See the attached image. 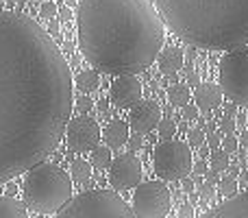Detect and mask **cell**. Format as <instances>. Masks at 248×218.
<instances>
[{"label": "cell", "mask_w": 248, "mask_h": 218, "mask_svg": "<svg viewBox=\"0 0 248 218\" xmlns=\"http://www.w3.org/2000/svg\"><path fill=\"white\" fill-rule=\"evenodd\" d=\"M72 87L50 35L33 17L0 11V184L59 146L72 118Z\"/></svg>", "instance_id": "1"}, {"label": "cell", "mask_w": 248, "mask_h": 218, "mask_svg": "<svg viewBox=\"0 0 248 218\" xmlns=\"http://www.w3.org/2000/svg\"><path fill=\"white\" fill-rule=\"evenodd\" d=\"M166 22L153 0H81L78 46L105 74H140L157 61Z\"/></svg>", "instance_id": "2"}, {"label": "cell", "mask_w": 248, "mask_h": 218, "mask_svg": "<svg viewBox=\"0 0 248 218\" xmlns=\"http://www.w3.org/2000/svg\"><path fill=\"white\" fill-rule=\"evenodd\" d=\"M163 22L194 48L231 50L248 44V0H153Z\"/></svg>", "instance_id": "3"}, {"label": "cell", "mask_w": 248, "mask_h": 218, "mask_svg": "<svg viewBox=\"0 0 248 218\" xmlns=\"http://www.w3.org/2000/svg\"><path fill=\"white\" fill-rule=\"evenodd\" d=\"M72 177L55 164H37L26 170L24 203L39 214H57L72 199Z\"/></svg>", "instance_id": "4"}, {"label": "cell", "mask_w": 248, "mask_h": 218, "mask_svg": "<svg viewBox=\"0 0 248 218\" xmlns=\"http://www.w3.org/2000/svg\"><path fill=\"white\" fill-rule=\"evenodd\" d=\"M55 218H137L118 190H90L70 199Z\"/></svg>", "instance_id": "5"}, {"label": "cell", "mask_w": 248, "mask_h": 218, "mask_svg": "<svg viewBox=\"0 0 248 218\" xmlns=\"http://www.w3.org/2000/svg\"><path fill=\"white\" fill-rule=\"evenodd\" d=\"M220 90L231 103L248 107V44L235 46L220 59Z\"/></svg>", "instance_id": "6"}, {"label": "cell", "mask_w": 248, "mask_h": 218, "mask_svg": "<svg viewBox=\"0 0 248 218\" xmlns=\"http://www.w3.org/2000/svg\"><path fill=\"white\" fill-rule=\"evenodd\" d=\"M155 172L161 181H179L192 172V151L181 140H161L153 153Z\"/></svg>", "instance_id": "7"}, {"label": "cell", "mask_w": 248, "mask_h": 218, "mask_svg": "<svg viewBox=\"0 0 248 218\" xmlns=\"http://www.w3.org/2000/svg\"><path fill=\"white\" fill-rule=\"evenodd\" d=\"M172 205V194L166 181H144L133 192V214L137 218H166Z\"/></svg>", "instance_id": "8"}, {"label": "cell", "mask_w": 248, "mask_h": 218, "mask_svg": "<svg viewBox=\"0 0 248 218\" xmlns=\"http://www.w3.org/2000/svg\"><path fill=\"white\" fill-rule=\"evenodd\" d=\"M103 131H100L96 118L92 116H77V118H70L68 127H65V142L72 151L77 153H87V151H94L98 146Z\"/></svg>", "instance_id": "9"}, {"label": "cell", "mask_w": 248, "mask_h": 218, "mask_svg": "<svg viewBox=\"0 0 248 218\" xmlns=\"http://www.w3.org/2000/svg\"><path fill=\"white\" fill-rule=\"evenodd\" d=\"M109 184L118 192L137 188L141 184V162L135 157V153L128 151V153H122L111 159V164H109Z\"/></svg>", "instance_id": "10"}, {"label": "cell", "mask_w": 248, "mask_h": 218, "mask_svg": "<svg viewBox=\"0 0 248 218\" xmlns=\"http://www.w3.org/2000/svg\"><path fill=\"white\" fill-rule=\"evenodd\" d=\"M163 118L161 105L157 101H140L135 107H131V114H128V127L133 129V133H150L157 129L159 120Z\"/></svg>", "instance_id": "11"}, {"label": "cell", "mask_w": 248, "mask_h": 218, "mask_svg": "<svg viewBox=\"0 0 248 218\" xmlns=\"http://www.w3.org/2000/svg\"><path fill=\"white\" fill-rule=\"evenodd\" d=\"M111 103L120 109H131L144 96V87L135 79V74H124V77L116 79L111 85Z\"/></svg>", "instance_id": "12"}, {"label": "cell", "mask_w": 248, "mask_h": 218, "mask_svg": "<svg viewBox=\"0 0 248 218\" xmlns=\"http://www.w3.org/2000/svg\"><path fill=\"white\" fill-rule=\"evenodd\" d=\"M201 218H248V190L229 197L224 203H220L211 212H205Z\"/></svg>", "instance_id": "13"}, {"label": "cell", "mask_w": 248, "mask_h": 218, "mask_svg": "<svg viewBox=\"0 0 248 218\" xmlns=\"http://www.w3.org/2000/svg\"><path fill=\"white\" fill-rule=\"evenodd\" d=\"M194 105L198 107V111H214L222 105V90L216 83H202L194 90Z\"/></svg>", "instance_id": "14"}, {"label": "cell", "mask_w": 248, "mask_h": 218, "mask_svg": "<svg viewBox=\"0 0 248 218\" xmlns=\"http://www.w3.org/2000/svg\"><path fill=\"white\" fill-rule=\"evenodd\" d=\"M103 140H105V146H109V149H122L128 142V122L111 120L103 129Z\"/></svg>", "instance_id": "15"}, {"label": "cell", "mask_w": 248, "mask_h": 218, "mask_svg": "<svg viewBox=\"0 0 248 218\" xmlns=\"http://www.w3.org/2000/svg\"><path fill=\"white\" fill-rule=\"evenodd\" d=\"M157 64H159V70H161L166 77L176 74L181 68H183V50H181V48H174V46L166 48V50L159 52Z\"/></svg>", "instance_id": "16"}, {"label": "cell", "mask_w": 248, "mask_h": 218, "mask_svg": "<svg viewBox=\"0 0 248 218\" xmlns=\"http://www.w3.org/2000/svg\"><path fill=\"white\" fill-rule=\"evenodd\" d=\"M0 218H29L26 203L13 197H0Z\"/></svg>", "instance_id": "17"}, {"label": "cell", "mask_w": 248, "mask_h": 218, "mask_svg": "<svg viewBox=\"0 0 248 218\" xmlns=\"http://www.w3.org/2000/svg\"><path fill=\"white\" fill-rule=\"evenodd\" d=\"M168 101H170L172 107H183L192 101V90L185 83H172L168 87Z\"/></svg>", "instance_id": "18"}, {"label": "cell", "mask_w": 248, "mask_h": 218, "mask_svg": "<svg viewBox=\"0 0 248 218\" xmlns=\"http://www.w3.org/2000/svg\"><path fill=\"white\" fill-rule=\"evenodd\" d=\"M70 175H72L74 184H85L92 179V164L85 159H74L70 166Z\"/></svg>", "instance_id": "19"}, {"label": "cell", "mask_w": 248, "mask_h": 218, "mask_svg": "<svg viewBox=\"0 0 248 218\" xmlns=\"http://www.w3.org/2000/svg\"><path fill=\"white\" fill-rule=\"evenodd\" d=\"M77 85L81 92H94L98 90L100 85V77H98V70H83L77 79Z\"/></svg>", "instance_id": "20"}, {"label": "cell", "mask_w": 248, "mask_h": 218, "mask_svg": "<svg viewBox=\"0 0 248 218\" xmlns=\"http://www.w3.org/2000/svg\"><path fill=\"white\" fill-rule=\"evenodd\" d=\"M92 153V168H109V164H111V149L109 146H96L94 151H90Z\"/></svg>", "instance_id": "21"}, {"label": "cell", "mask_w": 248, "mask_h": 218, "mask_svg": "<svg viewBox=\"0 0 248 218\" xmlns=\"http://www.w3.org/2000/svg\"><path fill=\"white\" fill-rule=\"evenodd\" d=\"M229 166H231V159H229L227 151L216 149L209 153V168H214V170H218V172H224V170H229Z\"/></svg>", "instance_id": "22"}, {"label": "cell", "mask_w": 248, "mask_h": 218, "mask_svg": "<svg viewBox=\"0 0 248 218\" xmlns=\"http://www.w3.org/2000/svg\"><path fill=\"white\" fill-rule=\"evenodd\" d=\"M157 131H159V140H172L176 133V122L172 118H166V116H163L157 124Z\"/></svg>", "instance_id": "23"}, {"label": "cell", "mask_w": 248, "mask_h": 218, "mask_svg": "<svg viewBox=\"0 0 248 218\" xmlns=\"http://www.w3.org/2000/svg\"><path fill=\"white\" fill-rule=\"evenodd\" d=\"M218 185H220V194L222 197H233V194H237V177H231V175H227V177H222V179L218 181Z\"/></svg>", "instance_id": "24"}, {"label": "cell", "mask_w": 248, "mask_h": 218, "mask_svg": "<svg viewBox=\"0 0 248 218\" xmlns=\"http://www.w3.org/2000/svg\"><path fill=\"white\" fill-rule=\"evenodd\" d=\"M205 129L202 127H194V129H189L187 131V146L189 149H198V146H202L205 144Z\"/></svg>", "instance_id": "25"}, {"label": "cell", "mask_w": 248, "mask_h": 218, "mask_svg": "<svg viewBox=\"0 0 248 218\" xmlns=\"http://www.w3.org/2000/svg\"><path fill=\"white\" fill-rule=\"evenodd\" d=\"M220 149L227 151L229 155L235 153V151L240 149V140L235 137V133H227V135H222V142H220Z\"/></svg>", "instance_id": "26"}, {"label": "cell", "mask_w": 248, "mask_h": 218, "mask_svg": "<svg viewBox=\"0 0 248 218\" xmlns=\"http://www.w3.org/2000/svg\"><path fill=\"white\" fill-rule=\"evenodd\" d=\"M207 170H209V162H207V159H201V157H198L196 162L192 164V172H189V175H192V179L201 181L202 177H205Z\"/></svg>", "instance_id": "27"}, {"label": "cell", "mask_w": 248, "mask_h": 218, "mask_svg": "<svg viewBox=\"0 0 248 218\" xmlns=\"http://www.w3.org/2000/svg\"><path fill=\"white\" fill-rule=\"evenodd\" d=\"M57 13H59V9H57V4L52 2V0L44 2V4H42V9H39V16H42L44 20H55Z\"/></svg>", "instance_id": "28"}, {"label": "cell", "mask_w": 248, "mask_h": 218, "mask_svg": "<svg viewBox=\"0 0 248 218\" xmlns=\"http://www.w3.org/2000/svg\"><path fill=\"white\" fill-rule=\"evenodd\" d=\"M220 142H222V131H209L205 135V144L209 146L211 151L220 149Z\"/></svg>", "instance_id": "29"}, {"label": "cell", "mask_w": 248, "mask_h": 218, "mask_svg": "<svg viewBox=\"0 0 248 218\" xmlns=\"http://www.w3.org/2000/svg\"><path fill=\"white\" fill-rule=\"evenodd\" d=\"M218 127H220V131L227 135V133H235L237 122H235V118H231V116H224V118L218 122Z\"/></svg>", "instance_id": "30"}, {"label": "cell", "mask_w": 248, "mask_h": 218, "mask_svg": "<svg viewBox=\"0 0 248 218\" xmlns=\"http://www.w3.org/2000/svg\"><path fill=\"white\" fill-rule=\"evenodd\" d=\"M198 197H201V201H211V199L216 197V188L209 184H202L201 188H198Z\"/></svg>", "instance_id": "31"}, {"label": "cell", "mask_w": 248, "mask_h": 218, "mask_svg": "<svg viewBox=\"0 0 248 218\" xmlns=\"http://www.w3.org/2000/svg\"><path fill=\"white\" fill-rule=\"evenodd\" d=\"M185 77H187V83H185V85H187L189 90H192V87H194V90H196V87L201 85V77H198V72H196V70L187 68V70H185Z\"/></svg>", "instance_id": "32"}, {"label": "cell", "mask_w": 248, "mask_h": 218, "mask_svg": "<svg viewBox=\"0 0 248 218\" xmlns=\"http://www.w3.org/2000/svg\"><path fill=\"white\" fill-rule=\"evenodd\" d=\"M181 109H183V118L187 120V122H194V120L198 118V114H201L196 105H189V103H187V105H183Z\"/></svg>", "instance_id": "33"}, {"label": "cell", "mask_w": 248, "mask_h": 218, "mask_svg": "<svg viewBox=\"0 0 248 218\" xmlns=\"http://www.w3.org/2000/svg\"><path fill=\"white\" fill-rule=\"evenodd\" d=\"M126 144L131 146V153H133V151H137V149H141V146H144V140H141L140 133H133V135H128Z\"/></svg>", "instance_id": "34"}, {"label": "cell", "mask_w": 248, "mask_h": 218, "mask_svg": "<svg viewBox=\"0 0 248 218\" xmlns=\"http://www.w3.org/2000/svg\"><path fill=\"white\" fill-rule=\"evenodd\" d=\"M92 107H94V103H92V99H87V96H83V99L77 101V109L81 111V114H87Z\"/></svg>", "instance_id": "35"}, {"label": "cell", "mask_w": 248, "mask_h": 218, "mask_svg": "<svg viewBox=\"0 0 248 218\" xmlns=\"http://www.w3.org/2000/svg\"><path fill=\"white\" fill-rule=\"evenodd\" d=\"M179 218H194V205L192 203H183L179 207Z\"/></svg>", "instance_id": "36"}, {"label": "cell", "mask_w": 248, "mask_h": 218, "mask_svg": "<svg viewBox=\"0 0 248 218\" xmlns=\"http://www.w3.org/2000/svg\"><path fill=\"white\" fill-rule=\"evenodd\" d=\"M218 175H220V172L218 170H214V168H209V170H207L205 172V184H209V185H216V184H218Z\"/></svg>", "instance_id": "37"}, {"label": "cell", "mask_w": 248, "mask_h": 218, "mask_svg": "<svg viewBox=\"0 0 248 218\" xmlns=\"http://www.w3.org/2000/svg\"><path fill=\"white\" fill-rule=\"evenodd\" d=\"M183 190L185 192H194V190H196V184H194V179L192 177H183Z\"/></svg>", "instance_id": "38"}, {"label": "cell", "mask_w": 248, "mask_h": 218, "mask_svg": "<svg viewBox=\"0 0 248 218\" xmlns=\"http://www.w3.org/2000/svg\"><path fill=\"white\" fill-rule=\"evenodd\" d=\"M237 114V105L235 103H227L224 105V116H231V118H235Z\"/></svg>", "instance_id": "39"}, {"label": "cell", "mask_w": 248, "mask_h": 218, "mask_svg": "<svg viewBox=\"0 0 248 218\" xmlns=\"http://www.w3.org/2000/svg\"><path fill=\"white\" fill-rule=\"evenodd\" d=\"M209 153H211V149L207 144L198 146V157H201V159H209Z\"/></svg>", "instance_id": "40"}, {"label": "cell", "mask_w": 248, "mask_h": 218, "mask_svg": "<svg viewBox=\"0 0 248 218\" xmlns=\"http://www.w3.org/2000/svg\"><path fill=\"white\" fill-rule=\"evenodd\" d=\"M70 20H72V9L63 7L61 9V22H70Z\"/></svg>", "instance_id": "41"}, {"label": "cell", "mask_w": 248, "mask_h": 218, "mask_svg": "<svg viewBox=\"0 0 248 218\" xmlns=\"http://www.w3.org/2000/svg\"><path fill=\"white\" fill-rule=\"evenodd\" d=\"M240 140V146H244V149H248V131H242V135L237 137Z\"/></svg>", "instance_id": "42"}, {"label": "cell", "mask_w": 248, "mask_h": 218, "mask_svg": "<svg viewBox=\"0 0 248 218\" xmlns=\"http://www.w3.org/2000/svg\"><path fill=\"white\" fill-rule=\"evenodd\" d=\"M229 175L237 177V175H240V166H229Z\"/></svg>", "instance_id": "43"}, {"label": "cell", "mask_w": 248, "mask_h": 218, "mask_svg": "<svg viewBox=\"0 0 248 218\" xmlns=\"http://www.w3.org/2000/svg\"><path fill=\"white\" fill-rule=\"evenodd\" d=\"M198 199H201V197H198V192H196V190H194V192H189V203H192V205L198 201Z\"/></svg>", "instance_id": "44"}, {"label": "cell", "mask_w": 248, "mask_h": 218, "mask_svg": "<svg viewBox=\"0 0 248 218\" xmlns=\"http://www.w3.org/2000/svg\"><path fill=\"white\" fill-rule=\"evenodd\" d=\"M161 111H163V116H166V118H170V116H172V105H166Z\"/></svg>", "instance_id": "45"}, {"label": "cell", "mask_w": 248, "mask_h": 218, "mask_svg": "<svg viewBox=\"0 0 248 218\" xmlns=\"http://www.w3.org/2000/svg\"><path fill=\"white\" fill-rule=\"evenodd\" d=\"M57 31H59V24H57V22H52V24H50V33H52V35H55V33H57Z\"/></svg>", "instance_id": "46"}, {"label": "cell", "mask_w": 248, "mask_h": 218, "mask_svg": "<svg viewBox=\"0 0 248 218\" xmlns=\"http://www.w3.org/2000/svg\"><path fill=\"white\" fill-rule=\"evenodd\" d=\"M244 120H246V116H242V114L237 116V124H244Z\"/></svg>", "instance_id": "47"}, {"label": "cell", "mask_w": 248, "mask_h": 218, "mask_svg": "<svg viewBox=\"0 0 248 218\" xmlns=\"http://www.w3.org/2000/svg\"><path fill=\"white\" fill-rule=\"evenodd\" d=\"M31 2H48V0H31Z\"/></svg>", "instance_id": "48"}, {"label": "cell", "mask_w": 248, "mask_h": 218, "mask_svg": "<svg viewBox=\"0 0 248 218\" xmlns=\"http://www.w3.org/2000/svg\"><path fill=\"white\" fill-rule=\"evenodd\" d=\"M0 2H4V0H0Z\"/></svg>", "instance_id": "49"}]
</instances>
